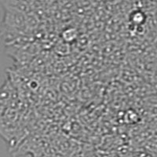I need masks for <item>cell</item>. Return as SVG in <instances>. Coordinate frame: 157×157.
Returning <instances> with one entry per match:
<instances>
[{
	"label": "cell",
	"mask_w": 157,
	"mask_h": 157,
	"mask_svg": "<svg viewBox=\"0 0 157 157\" xmlns=\"http://www.w3.org/2000/svg\"><path fill=\"white\" fill-rule=\"evenodd\" d=\"M1 25L11 29H17L29 34V29L26 26V14L17 12L4 11L3 18Z\"/></svg>",
	"instance_id": "obj_1"
},
{
	"label": "cell",
	"mask_w": 157,
	"mask_h": 157,
	"mask_svg": "<svg viewBox=\"0 0 157 157\" xmlns=\"http://www.w3.org/2000/svg\"><path fill=\"white\" fill-rule=\"evenodd\" d=\"M135 157H155V155H152L151 153H149V152H137V154H136Z\"/></svg>",
	"instance_id": "obj_5"
},
{
	"label": "cell",
	"mask_w": 157,
	"mask_h": 157,
	"mask_svg": "<svg viewBox=\"0 0 157 157\" xmlns=\"http://www.w3.org/2000/svg\"><path fill=\"white\" fill-rule=\"evenodd\" d=\"M21 1L24 4L27 5L28 6H29V7L31 8V6H32V4L34 3L35 0H21Z\"/></svg>",
	"instance_id": "obj_6"
},
{
	"label": "cell",
	"mask_w": 157,
	"mask_h": 157,
	"mask_svg": "<svg viewBox=\"0 0 157 157\" xmlns=\"http://www.w3.org/2000/svg\"><path fill=\"white\" fill-rule=\"evenodd\" d=\"M63 39L66 43H71L73 42L77 37L76 30L74 29H68L65 31H64L62 34Z\"/></svg>",
	"instance_id": "obj_3"
},
{
	"label": "cell",
	"mask_w": 157,
	"mask_h": 157,
	"mask_svg": "<svg viewBox=\"0 0 157 157\" xmlns=\"http://www.w3.org/2000/svg\"><path fill=\"white\" fill-rule=\"evenodd\" d=\"M0 4L4 11L17 12L27 14L30 13L31 8L24 4L21 0H0Z\"/></svg>",
	"instance_id": "obj_2"
},
{
	"label": "cell",
	"mask_w": 157,
	"mask_h": 157,
	"mask_svg": "<svg viewBox=\"0 0 157 157\" xmlns=\"http://www.w3.org/2000/svg\"><path fill=\"white\" fill-rule=\"evenodd\" d=\"M144 21V16L141 12L135 13L133 16V21L135 22L136 24H140Z\"/></svg>",
	"instance_id": "obj_4"
}]
</instances>
